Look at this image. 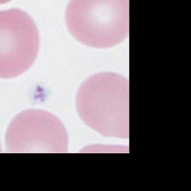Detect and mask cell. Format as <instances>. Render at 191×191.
I'll list each match as a JSON object with an SVG mask.
<instances>
[{"mask_svg": "<svg viewBox=\"0 0 191 191\" xmlns=\"http://www.w3.org/2000/svg\"><path fill=\"white\" fill-rule=\"evenodd\" d=\"M67 131L60 120L47 111L31 109L17 115L5 136L9 152L64 153L68 150Z\"/></svg>", "mask_w": 191, "mask_h": 191, "instance_id": "cell-4", "label": "cell"}, {"mask_svg": "<svg viewBox=\"0 0 191 191\" xmlns=\"http://www.w3.org/2000/svg\"><path fill=\"white\" fill-rule=\"evenodd\" d=\"M77 113L89 127L105 137L129 138V81L121 75L101 72L79 89Z\"/></svg>", "mask_w": 191, "mask_h": 191, "instance_id": "cell-1", "label": "cell"}, {"mask_svg": "<svg viewBox=\"0 0 191 191\" xmlns=\"http://www.w3.org/2000/svg\"><path fill=\"white\" fill-rule=\"evenodd\" d=\"M39 49V34L30 15L19 9L0 11V79L27 72Z\"/></svg>", "mask_w": 191, "mask_h": 191, "instance_id": "cell-3", "label": "cell"}, {"mask_svg": "<svg viewBox=\"0 0 191 191\" xmlns=\"http://www.w3.org/2000/svg\"><path fill=\"white\" fill-rule=\"evenodd\" d=\"M1 150H1V145L0 144V152L1 151Z\"/></svg>", "mask_w": 191, "mask_h": 191, "instance_id": "cell-6", "label": "cell"}, {"mask_svg": "<svg viewBox=\"0 0 191 191\" xmlns=\"http://www.w3.org/2000/svg\"><path fill=\"white\" fill-rule=\"evenodd\" d=\"M11 0H0V5L5 4L11 1Z\"/></svg>", "mask_w": 191, "mask_h": 191, "instance_id": "cell-5", "label": "cell"}, {"mask_svg": "<svg viewBox=\"0 0 191 191\" xmlns=\"http://www.w3.org/2000/svg\"><path fill=\"white\" fill-rule=\"evenodd\" d=\"M65 20L71 34L81 43L113 47L129 33V0H70Z\"/></svg>", "mask_w": 191, "mask_h": 191, "instance_id": "cell-2", "label": "cell"}]
</instances>
